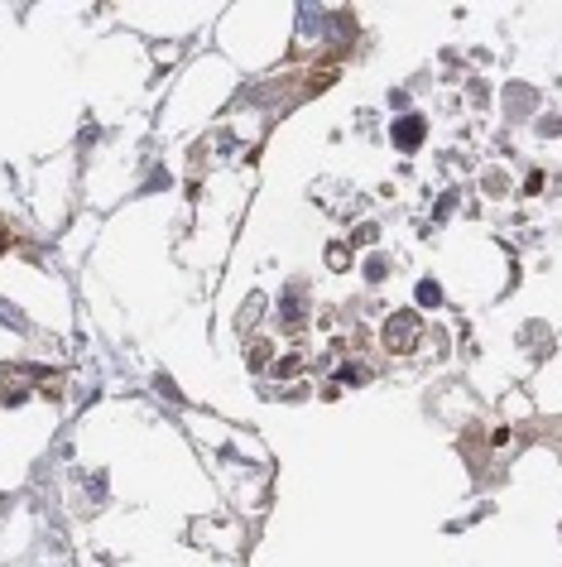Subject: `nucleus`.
I'll list each match as a JSON object with an SVG mask.
<instances>
[{
  "instance_id": "obj_3",
  "label": "nucleus",
  "mask_w": 562,
  "mask_h": 567,
  "mask_svg": "<svg viewBox=\"0 0 562 567\" xmlns=\"http://www.w3.org/2000/svg\"><path fill=\"white\" fill-rule=\"evenodd\" d=\"M279 308H284V317H289V323H298V317H303V289H289L279 299Z\"/></svg>"
},
{
  "instance_id": "obj_2",
  "label": "nucleus",
  "mask_w": 562,
  "mask_h": 567,
  "mask_svg": "<svg viewBox=\"0 0 562 567\" xmlns=\"http://www.w3.org/2000/svg\"><path fill=\"white\" fill-rule=\"evenodd\" d=\"M394 140H399L404 149H413L418 140H423V121H418V116H409V121H399V125H394Z\"/></svg>"
},
{
  "instance_id": "obj_4",
  "label": "nucleus",
  "mask_w": 562,
  "mask_h": 567,
  "mask_svg": "<svg viewBox=\"0 0 562 567\" xmlns=\"http://www.w3.org/2000/svg\"><path fill=\"white\" fill-rule=\"evenodd\" d=\"M0 323H5V327H15V332H25V327H29V323H25V317H20L15 308H10V303H5V299H0Z\"/></svg>"
},
{
  "instance_id": "obj_5",
  "label": "nucleus",
  "mask_w": 562,
  "mask_h": 567,
  "mask_svg": "<svg viewBox=\"0 0 562 567\" xmlns=\"http://www.w3.org/2000/svg\"><path fill=\"white\" fill-rule=\"evenodd\" d=\"M418 303H442L438 284H418Z\"/></svg>"
},
{
  "instance_id": "obj_1",
  "label": "nucleus",
  "mask_w": 562,
  "mask_h": 567,
  "mask_svg": "<svg viewBox=\"0 0 562 567\" xmlns=\"http://www.w3.org/2000/svg\"><path fill=\"white\" fill-rule=\"evenodd\" d=\"M418 332H423V327H418L413 313H394L389 323H385V347L389 351H413L418 347Z\"/></svg>"
},
{
  "instance_id": "obj_6",
  "label": "nucleus",
  "mask_w": 562,
  "mask_h": 567,
  "mask_svg": "<svg viewBox=\"0 0 562 567\" xmlns=\"http://www.w3.org/2000/svg\"><path fill=\"white\" fill-rule=\"evenodd\" d=\"M0 251H5V231H0Z\"/></svg>"
}]
</instances>
